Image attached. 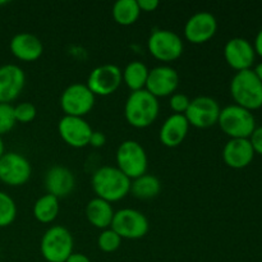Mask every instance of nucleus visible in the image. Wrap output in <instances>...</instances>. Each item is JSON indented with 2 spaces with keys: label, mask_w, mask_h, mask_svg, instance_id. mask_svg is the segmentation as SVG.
<instances>
[{
  "label": "nucleus",
  "mask_w": 262,
  "mask_h": 262,
  "mask_svg": "<svg viewBox=\"0 0 262 262\" xmlns=\"http://www.w3.org/2000/svg\"><path fill=\"white\" fill-rule=\"evenodd\" d=\"M91 184L96 197L110 204L120 201L130 192V179L117 166H101L97 169L92 176Z\"/></svg>",
  "instance_id": "f257e3e1"
},
{
  "label": "nucleus",
  "mask_w": 262,
  "mask_h": 262,
  "mask_svg": "<svg viewBox=\"0 0 262 262\" xmlns=\"http://www.w3.org/2000/svg\"><path fill=\"white\" fill-rule=\"evenodd\" d=\"M160 112L159 99L147 90L130 92L124 105V117L128 124L143 129L150 127L158 119Z\"/></svg>",
  "instance_id": "f03ea898"
},
{
  "label": "nucleus",
  "mask_w": 262,
  "mask_h": 262,
  "mask_svg": "<svg viewBox=\"0 0 262 262\" xmlns=\"http://www.w3.org/2000/svg\"><path fill=\"white\" fill-rule=\"evenodd\" d=\"M230 95L235 105L253 112L262 107V82L253 69L237 72L230 81Z\"/></svg>",
  "instance_id": "7ed1b4c3"
},
{
  "label": "nucleus",
  "mask_w": 262,
  "mask_h": 262,
  "mask_svg": "<svg viewBox=\"0 0 262 262\" xmlns=\"http://www.w3.org/2000/svg\"><path fill=\"white\" fill-rule=\"evenodd\" d=\"M217 124L230 138H250L256 129L253 113L235 104L228 105L220 110Z\"/></svg>",
  "instance_id": "20e7f679"
},
{
  "label": "nucleus",
  "mask_w": 262,
  "mask_h": 262,
  "mask_svg": "<svg viewBox=\"0 0 262 262\" xmlns=\"http://www.w3.org/2000/svg\"><path fill=\"white\" fill-rule=\"evenodd\" d=\"M73 235L63 225L49 228L41 238V255L48 262H66L73 253Z\"/></svg>",
  "instance_id": "39448f33"
},
{
  "label": "nucleus",
  "mask_w": 262,
  "mask_h": 262,
  "mask_svg": "<svg viewBox=\"0 0 262 262\" xmlns=\"http://www.w3.org/2000/svg\"><path fill=\"white\" fill-rule=\"evenodd\" d=\"M117 168L130 181L147 173L148 158L145 148L135 140L123 141L115 154Z\"/></svg>",
  "instance_id": "423d86ee"
},
{
  "label": "nucleus",
  "mask_w": 262,
  "mask_h": 262,
  "mask_svg": "<svg viewBox=\"0 0 262 262\" xmlns=\"http://www.w3.org/2000/svg\"><path fill=\"white\" fill-rule=\"evenodd\" d=\"M148 53L160 61H174L183 54V41L174 31L155 28L147 40Z\"/></svg>",
  "instance_id": "0eeeda50"
},
{
  "label": "nucleus",
  "mask_w": 262,
  "mask_h": 262,
  "mask_svg": "<svg viewBox=\"0 0 262 262\" xmlns=\"http://www.w3.org/2000/svg\"><path fill=\"white\" fill-rule=\"evenodd\" d=\"M112 228L122 239H141L150 230V223L145 214L135 209H122L114 212Z\"/></svg>",
  "instance_id": "6e6552de"
},
{
  "label": "nucleus",
  "mask_w": 262,
  "mask_h": 262,
  "mask_svg": "<svg viewBox=\"0 0 262 262\" xmlns=\"http://www.w3.org/2000/svg\"><path fill=\"white\" fill-rule=\"evenodd\" d=\"M96 96L83 83H72L60 96V107L64 115L83 118L95 106Z\"/></svg>",
  "instance_id": "1a4fd4ad"
},
{
  "label": "nucleus",
  "mask_w": 262,
  "mask_h": 262,
  "mask_svg": "<svg viewBox=\"0 0 262 262\" xmlns=\"http://www.w3.org/2000/svg\"><path fill=\"white\" fill-rule=\"evenodd\" d=\"M31 174L32 166L20 154L10 151L0 158V181L7 186H23L30 181Z\"/></svg>",
  "instance_id": "9d476101"
},
{
  "label": "nucleus",
  "mask_w": 262,
  "mask_h": 262,
  "mask_svg": "<svg viewBox=\"0 0 262 262\" xmlns=\"http://www.w3.org/2000/svg\"><path fill=\"white\" fill-rule=\"evenodd\" d=\"M220 110L222 107L215 99L210 96H199L191 100L184 117L192 127L206 129L217 124Z\"/></svg>",
  "instance_id": "9b49d317"
},
{
  "label": "nucleus",
  "mask_w": 262,
  "mask_h": 262,
  "mask_svg": "<svg viewBox=\"0 0 262 262\" xmlns=\"http://www.w3.org/2000/svg\"><path fill=\"white\" fill-rule=\"evenodd\" d=\"M123 83L122 71L115 64H102L92 69L87 78V87L95 96L113 95Z\"/></svg>",
  "instance_id": "f8f14e48"
},
{
  "label": "nucleus",
  "mask_w": 262,
  "mask_h": 262,
  "mask_svg": "<svg viewBox=\"0 0 262 262\" xmlns=\"http://www.w3.org/2000/svg\"><path fill=\"white\" fill-rule=\"evenodd\" d=\"M59 136L68 146L73 148H83L89 146L94 129L84 118L64 115L58 124Z\"/></svg>",
  "instance_id": "ddd939ff"
},
{
  "label": "nucleus",
  "mask_w": 262,
  "mask_h": 262,
  "mask_svg": "<svg viewBox=\"0 0 262 262\" xmlns=\"http://www.w3.org/2000/svg\"><path fill=\"white\" fill-rule=\"evenodd\" d=\"M217 20L212 13L199 12L188 18L184 26V37L188 42L201 45L215 36Z\"/></svg>",
  "instance_id": "4468645a"
},
{
  "label": "nucleus",
  "mask_w": 262,
  "mask_h": 262,
  "mask_svg": "<svg viewBox=\"0 0 262 262\" xmlns=\"http://www.w3.org/2000/svg\"><path fill=\"white\" fill-rule=\"evenodd\" d=\"M179 86V74L173 67L159 66L148 72L147 83L145 90H147L151 95L159 97L171 96L176 94Z\"/></svg>",
  "instance_id": "2eb2a0df"
},
{
  "label": "nucleus",
  "mask_w": 262,
  "mask_h": 262,
  "mask_svg": "<svg viewBox=\"0 0 262 262\" xmlns=\"http://www.w3.org/2000/svg\"><path fill=\"white\" fill-rule=\"evenodd\" d=\"M224 58L230 68L237 72L251 69L256 59L253 45L243 37H233L224 46Z\"/></svg>",
  "instance_id": "dca6fc26"
},
{
  "label": "nucleus",
  "mask_w": 262,
  "mask_h": 262,
  "mask_svg": "<svg viewBox=\"0 0 262 262\" xmlns=\"http://www.w3.org/2000/svg\"><path fill=\"white\" fill-rule=\"evenodd\" d=\"M26 84V74L15 64L0 67V102L10 104L20 95Z\"/></svg>",
  "instance_id": "f3484780"
},
{
  "label": "nucleus",
  "mask_w": 262,
  "mask_h": 262,
  "mask_svg": "<svg viewBox=\"0 0 262 262\" xmlns=\"http://www.w3.org/2000/svg\"><path fill=\"white\" fill-rule=\"evenodd\" d=\"M255 158V151L248 138H230L223 148V160L229 168H247Z\"/></svg>",
  "instance_id": "a211bd4d"
},
{
  "label": "nucleus",
  "mask_w": 262,
  "mask_h": 262,
  "mask_svg": "<svg viewBox=\"0 0 262 262\" xmlns=\"http://www.w3.org/2000/svg\"><path fill=\"white\" fill-rule=\"evenodd\" d=\"M76 186V178L72 170L61 165H55L45 176V188L49 194L58 200L69 196Z\"/></svg>",
  "instance_id": "6ab92c4d"
},
{
  "label": "nucleus",
  "mask_w": 262,
  "mask_h": 262,
  "mask_svg": "<svg viewBox=\"0 0 262 262\" xmlns=\"http://www.w3.org/2000/svg\"><path fill=\"white\" fill-rule=\"evenodd\" d=\"M9 49L14 58L28 63L40 59L43 53V45L40 38L28 32H20L13 36Z\"/></svg>",
  "instance_id": "aec40b11"
},
{
  "label": "nucleus",
  "mask_w": 262,
  "mask_h": 262,
  "mask_svg": "<svg viewBox=\"0 0 262 262\" xmlns=\"http://www.w3.org/2000/svg\"><path fill=\"white\" fill-rule=\"evenodd\" d=\"M189 123L182 114H171L161 124L159 138L164 146L174 148L181 146L186 140L189 130Z\"/></svg>",
  "instance_id": "412c9836"
},
{
  "label": "nucleus",
  "mask_w": 262,
  "mask_h": 262,
  "mask_svg": "<svg viewBox=\"0 0 262 262\" xmlns=\"http://www.w3.org/2000/svg\"><path fill=\"white\" fill-rule=\"evenodd\" d=\"M114 212L112 204L99 197L92 199L86 206V217L89 223L101 230L112 227Z\"/></svg>",
  "instance_id": "4be33fe9"
},
{
  "label": "nucleus",
  "mask_w": 262,
  "mask_h": 262,
  "mask_svg": "<svg viewBox=\"0 0 262 262\" xmlns=\"http://www.w3.org/2000/svg\"><path fill=\"white\" fill-rule=\"evenodd\" d=\"M148 72L145 63L140 60H133L125 66V68L122 71V79L125 83V86L130 90V92L140 91L145 90L146 83H147Z\"/></svg>",
  "instance_id": "5701e85b"
},
{
  "label": "nucleus",
  "mask_w": 262,
  "mask_h": 262,
  "mask_svg": "<svg viewBox=\"0 0 262 262\" xmlns=\"http://www.w3.org/2000/svg\"><path fill=\"white\" fill-rule=\"evenodd\" d=\"M161 191V183L158 177L143 174L130 181V193L138 200L155 199Z\"/></svg>",
  "instance_id": "b1692460"
},
{
  "label": "nucleus",
  "mask_w": 262,
  "mask_h": 262,
  "mask_svg": "<svg viewBox=\"0 0 262 262\" xmlns=\"http://www.w3.org/2000/svg\"><path fill=\"white\" fill-rule=\"evenodd\" d=\"M59 211H60L59 200L49 193L41 196L33 205V216L42 224L53 223L58 217Z\"/></svg>",
  "instance_id": "393cba45"
},
{
  "label": "nucleus",
  "mask_w": 262,
  "mask_h": 262,
  "mask_svg": "<svg viewBox=\"0 0 262 262\" xmlns=\"http://www.w3.org/2000/svg\"><path fill=\"white\" fill-rule=\"evenodd\" d=\"M113 18L120 26H132L137 22L141 14L137 0H118L113 5Z\"/></svg>",
  "instance_id": "a878e982"
},
{
  "label": "nucleus",
  "mask_w": 262,
  "mask_h": 262,
  "mask_svg": "<svg viewBox=\"0 0 262 262\" xmlns=\"http://www.w3.org/2000/svg\"><path fill=\"white\" fill-rule=\"evenodd\" d=\"M17 217V205L14 200L5 192L0 191V228H7Z\"/></svg>",
  "instance_id": "bb28decb"
},
{
  "label": "nucleus",
  "mask_w": 262,
  "mask_h": 262,
  "mask_svg": "<svg viewBox=\"0 0 262 262\" xmlns=\"http://www.w3.org/2000/svg\"><path fill=\"white\" fill-rule=\"evenodd\" d=\"M120 245H122V238L112 228L102 230L97 238V246L105 253L115 252V251L119 250Z\"/></svg>",
  "instance_id": "cd10ccee"
},
{
  "label": "nucleus",
  "mask_w": 262,
  "mask_h": 262,
  "mask_svg": "<svg viewBox=\"0 0 262 262\" xmlns=\"http://www.w3.org/2000/svg\"><path fill=\"white\" fill-rule=\"evenodd\" d=\"M15 124L17 120L14 117V106L0 102V136L9 133Z\"/></svg>",
  "instance_id": "c85d7f7f"
},
{
  "label": "nucleus",
  "mask_w": 262,
  "mask_h": 262,
  "mask_svg": "<svg viewBox=\"0 0 262 262\" xmlns=\"http://www.w3.org/2000/svg\"><path fill=\"white\" fill-rule=\"evenodd\" d=\"M37 115V109L31 102H20L14 106V117L17 123H31Z\"/></svg>",
  "instance_id": "c756f323"
},
{
  "label": "nucleus",
  "mask_w": 262,
  "mask_h": 262,
  "mask_svg": "<svg viewBox=\"0 0 262 262\" xmlns=\"http://www.w3.org/2000/svg\"><path fill=\"white\" fill-rule=\"evenodd\" d=\"M191 99L187 96L186 94H181V92H176L169 99V106L173 110V114H186L187 109L189 106Z\"/></svg>",
  "instance_id": "7c9ffc66"
},
{
  "label": "nucleus",
  "mask_w": 262,
  "mask_h": 262,
  "mask_svg": "<svg viewBox=\"0 0 262 262\" xmlns=\"http://www.w3.org/2000/svg\"><path fill=\"white\" fill-rule=\"evenodd\" d=\"M248 140L252 145L255 154L262 155V125L261 127H256V129L253 130V133L250 136Z\"/></svg>",
  "instance_id": "2f4dec72"
},
{
  "label": "nucleus",
  "mask_w": 262,
  "mask_h": 262,
  "mask_svg": "<svg viewBox=\"0 0 262 262\" xmlns=\"http://www.w3.org/2000/svg\"><path fill=\"white\" fill-rule=\"evenodd\" d=\"M105 143H106V136L102 132H100V130H94L91 135V138H90L89 145L95 148H100L102 146H105Z\"/></svg>",
  "instance_id": "473e14b6"
},
{
  "label": "nucleus",
  "mask_w": 262,
  "mask_h": 262,
  "mask_svg": "<svg viewBox=\"0 0 262 262\" xmlns=\"http://www.w3.org/2000/svg\"><path fill=\"white\" fill-rule=\"evenodd\" d=\"M138 3V7H140L141 12H145V13H150L154 12L159 8L160 3L158 0H137Z\"/></svg>",
  "instance_id": "72a5a7b5"
},
{
  "label": "nucleus",
  "mask_w": 262,
  "mask_h": 262,
  "mask_svg": "<svg viewBox=\"0 0 262 262\" xmlns=\"http://www.w3.org/2000/svg\"><path fill=\"white\" fill-rule=\"evenodd\" d=\"M253 49H255L256 55L262 58V28L258 31L257 35H256L255 41H253Z\"/></svg>",
  "instance_id": "f704fd0d"
},
{
  "label": "nucleus",
  "mask_w": 262,
  "mask_h": 262,
  "mask_svg": "<svg viewBox=\"0 0 262 262\" xmlns=\"http://www.w3.org/2000/svg\"><path fill=\"white\" fill-rule=\"evenodd\" d=\"M66 262H91V260L86 255H83V253L73 252Z\"/></svg>",
  "instance_id": "c9c22d12"
},
{
  "label": "nucleus",
  "mask_w": 262,
  "mask_h": 262,
  "mask_svg": "<svg viewBox=\"0 0 262 262\" xmlns=\"http://www.w3.org/2000/svg\"><path fill=\"white\" fill-rule=\"evenodd\" d=\"M253 72L256 73V76L258 77V79L262 82V61L261 63H258L257 66L255 67V69H253Z\"/></svg>",
  "instance_id": "e433bc0d"
},
{
  "label": "nucleus",
  "mask_w": 262,
  "mask_h": 262,
  "mask_svg": "<svg viewBox=\"0 0 262 262\" xmlns=\"http://www.w3.org/2000/svg\"><path fill=\"white\" fill-rule=\"evenodd\" d=\"M5 154V147H4V142H3V138L0 136V158Z\"/></svg>",
  "instance_id": "4c0bfd02"
},
{
  "label": "nucleus",
  "mask_w": 262,
  "mask_h": 262,
  "mask_svg": "<svg viewBox=\"0 0 262 262\" xmlns=\"http://www.w3.org/2000/svg\"><path fill=\"white\" fill-rule=\"evenodd\" d=\"M8 4V2H0V5H5Z\"/></svg>",
  "instance_id": "58836bf2"
}]
</instances>
